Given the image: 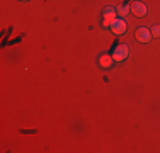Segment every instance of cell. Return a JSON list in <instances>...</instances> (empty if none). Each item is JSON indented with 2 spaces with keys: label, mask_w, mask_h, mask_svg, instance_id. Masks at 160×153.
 Masks as SVG:
<instances>
[{
  "label": "cell",
  "mask_w": 160,
  "mask_h": 153,
  "mask_svg": "<svg viewBox=\"0 0 160 153\" xmlns=\"http://www.w3.org/2000/svg\"><path fill=\"white\" fill-rule=\"evenodd\" d=\"M116 12L118 10L114 7H106L104 9V21H102V26L104 27H109L114 21H116Z\"/></svg>",
  "instance_id": "1"
},
{
  "label": "cell",
  "mask_w": 160,
  "mask_h": 153,
  "mask_svg": "<svg viewBox=\"0 0 160 153\" xmlns=\"http://www.w3.org/2000/svg\"><path fill=\"white\" fill-rule=\"evenodd\" d=\"M129 12L135 14L136 17H143V15L148 12V9L143 2H133L131 5H129Z\"/></svg>",
  "instance_id": "2"
},
{
  "label": "cell",
  "mask_w": 160,
  "mask_h": 153,
  "mask_svg": "<svg viewBox=\"0 0 160 153\" xmlns=\"http://www.w3.org/2000/svg\"><path fill=\"white\" fill-rule=\"evenodd\" d=\"M126 58H128V46H124V44H119L116 49H114L112 60H114V61H124Z\"/></svg>",
  "instance_id": "3"
},
{
  "label": "cell",
  "mask_w": 160,
  "mask_h": 153,
  "mask_svg": "<svg viewBox=\"0 0 160 153\" xmlns=\"http://www.w3.org/2000/svg\"><path fill=\"white\" fill-rule=\"evenodd\" d=\"M136 39L140 41V43H148V41L152 39V31H148L147 27H138L136 29Z\"/></svg>",
  "instance_id": "4"
},
{
  "label": "cell",
  "mask_w": 160,
  "mask_h": 153,
  "mask_svg": "<svg viewBox=\"0 0 160 153\" xmlns=\"http://www.w3.org/2000/svg\"><path fill=\"white\" fill-rule=\"evenodd\" d=\"M126 27H128V24L123 21V19H116V21L111 24V31L114 34H124L126 32Z\"/></svg>",
  "instance_id": "5"
},
{
  "label": "cell",
  "mask_w": 160,
  "mask_h": 153,
  "mask_svg": "<svg viewBox=\"0 0 160 153\" xmlns=\"http://www.w3.org/2000/svg\"><path fill=\"white\" fill-rule=\"evenodd\" d=\"M99 65H101L102 68H111L112 65V58L109 55H102L101 58H99Z\"/></svg>",
  "instance_id": "6"
},
{
  "label": "cell",
  "mask_w": 160,
  "mask_h": 153,
  "mask_svg": "<svg viewBox=\"0 0 160 153\" xmlns=\"http://www.w3.org/2000/svg\"><path fill=\"white\" fill-rule=\"evenodd\" d=\"M116 10H118V14H119V15H126L129 12V7L128 5H119Z\"/></svg>",
  "instance_id": "7"
},
{
  "label": "cell",
  "mask_w": 160,
  "mask_h": 153,
  "mask_svg": "<svg viewBox=\"0 0 160 153\" xmlns=\"http://www.w3.org/2000/svg\"><path fill=\"white\" fill-rule=\"evenodd\" d=\"M152 36L160 37V26H153V29H152Z\"/></svg>",
  "instance_id": "8"
},
{
  "label": "cell",
  "mask_w": 160,
  "mask_h": 153,
  "mask_svg": "<svg viewBox=\"0 0 160 153\" xmlns=\"http://www.w3.org/2000/svg\"><path fill=\"white\" fill-rule=\"evenodd\" d=\"M22 2H28V0H22Z\"/></svg>",
  "instance_id": "9"
}]
</instances>
